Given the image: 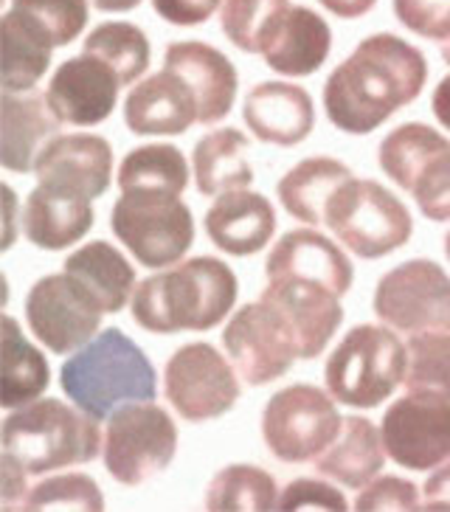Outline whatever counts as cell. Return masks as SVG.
I'll use <instances>...</instances> for the list:
<instances>
[{"label": "cell", "mask_w": 450, "mask_h": 512, "mask_svg": "<svg viewBox=\"0 0 450 512\" xmlns=\"http://www.w3.org/2000/svg\"><path fill=\"white\" fill-rule=\"evenodd\" d=\"M428 82V60L397 34H372L324 85L327 119L349 136H366L411 105Z\"/></svg>", "instance_id": "obj_1"}, {"label": "cell", "mask_w": 450, "mask_h": 512, "mask_svg": "<svg viewBox=\"0 0 450 512\" xmlns=\"http://www.w3.org/2000/svg\"><path fill=\"white\" fill-rule=\"evenodd\" d=\"M237 293V276L225 262L214 256H195L135 287L133 321L158 335L206 332L223 324L237 302Z\"/></svg>", "instance_id": "obj_2"}, {"label": "cell", "mask_w": 450, "mask_h": 512, "mask_svg": "<svg viewBox=\"0 0 450 512\" xmlns=\"http://www.w3.org/2000/svg\"><path fill=\"white\" fill-rule=\"evenodd\" d=\"M60 386L76 408L102 422L127 403L155 400L158 375L144 349L110 327L62 363Z\"/></svg>", "instance_id": "obj_3"}, {"label": "cell", "mask_w": 450, "mask_h": 512, "mask_svg": "<svg viewBox=\"0 0 450 512\" xmlns=\"http://www.w3.org/2000/svg\"><path fill=\"white\" fill-rule=\"evenodd\" d=\"M102 445L99 420L54 397L15 408L3 420V453L20 462L31 476L88 465L102 453Z\"/></svg>", "instance_id": "obj_4"}, {"label": "cell", "mask_w": 450, "mask_h": 512, "mask_svg": "<svg viewBox=\"0 0 450 512\" xmlns=\"http://www.w3.org/2000/svg\"><path fill=\"white\" fill-rule=\"evenodd\" d=\"M408 347L386 327L360 324L346 332L327 361L324 380L335 403L377 408L403 386Z\"/></svg>", "instance_id": "obj_5"}, {"label": "cell", "mask_w": 450, "mask_h": 512, "mask_svg": "<svg viewBox=\"0 0 450 512\" xmlns=\"http://www.w3.org/2000/svg\"><path fill=\"white\" fill-rule=\"evenodd\" d=\"M110 228L138 265L164 271L178 265L195 242V220L180 195L161 189L121 192Z\"/></svg>", "instance_id": "obj_6"}, {"label": "cell", "mask_w": 450, "mask_h": 512, "mask_svg": "<svg viewBox=\"0 0 450 512\" xmlns=\"http://www.w3.org/2000/svg\"><path fill=\"white\" fill-rule=\"evenodd\" d=\"M324 223L360 259L394 254L414 234V220L403 200L369 178L341 183L327 200Z\"/></svg>", "instance_id": "obj_7"}, {"label": "cell", "mask_w": 450, "mask_h": 512, "mask_svg": "<svg viewBox=\"0 0 450 512\" xmlns=\"http://www.w3.org/2000/svg\"><path fill=\"white\" fill-rule=\"evenodd\" d=\"M178 451V428L155 403H127L107 417L105 456L107 473L119 484L138 487L172 465Z\"/></svg>", "instance_id": "obj_8"}, {"label": "cell", "mask_w": 450, "mask_h": 512, "mask_svg": "<svg viewBox=\"0 0 450 512\" xmlns=\"http://www.w3.org/2000/svg\"><path fill=\"white\" fill-rule=\"evenodd\" d=\"M344 428L335 397L310 383H293L276 392L262 411V439L282 462H313Z\"/></svg>", "instance_id": "obj_9"}, {"label": "cell", "mask_w": 450, "mask_h": 512, "mask_svg": "<svg viewBox=\"0 0 450 512\" xmlns=\"http://www.w3.org/2000/svg\"><path fill=\"white\" fill-rule=\"evenodd\" d=\"M223 347L248 386H268L301 361L299 338L268 302L242 304L223 330Z\"/></svg>", "instance_id": "obj_10"}, {"label": "cell", "mask_w": 450, "mask_h": 512, "mask_svg": "<svg viewBox=\"0 0 450 512\" xmlns=\"http://www.w3.org/2000/svg\"><path fill=\"white\" fill-rule=\"evenodd\" d=\"M375 316L397 332H450V276L431 259L391 268L375 290Z\"/></svg>", "instance_id": "obj_11"}, {"label": "cell", "mask_w": 450, "mask_h": 512, "mask_svg": "<svg viewBox=\"0 0 450 512\" xmlns=\"http://www.w3.org/2000/svg\"><path fill=\"white\" fill-rule=\"evenodd\" d=\"M240 372L211 344H186L166 361L164 394L186 422L217 420L240 400Z\"/></svg>", "instance_id": "obj_12"}, {"label": "cell", "mask_w": 450, "mask_h": 512, "mask_svg": "<svg viewBox=\"0 0 450 512\" xmlns=\"http://www.w3.org/2000/svg\"><path fill=\"white\" fill-rule=\"evenodd\" d=\"M105 310L71 273H51L34 282L26 299L31 335L54 355H68L96 338Z\"/></svg>", "instance_id": "obj_13"}, {"label": "cell", "mask_w": 450, "mask_h": 512, "mask_svg": "<svg viewBox=\"0 0 450 512\" xmlns=\"http://www.w3.org/2000/svg\"><path fill=\"white\" fill-rule=\"evenodd\" d=\"M383 445L405 470H434L450 459V400L405 394L383 414Z\"/></svg>", "instance_id": "obj_14"}, {"label": "cell", "mask_w": 450, "mask_h": 512, "mask_svg": "<svg viewBox=\"0 0 450 512\" xmlns=\"http://www.w3.org/2000/svg\"><path fill=\"white\" fill-rule=\"evenodd\" d=\"M119 88V76L105 60L93 54H79L54 71L45 99L62 124L93 127L116 110Z\"/></svg>", "instance_id": "obj_15"}, {"label": "cell", "mask_w": 450, "mask_h": 512, "mask_svg": "<svg viewBox=\"0 0 450 512\" xmlns=\"http://www.w3.org/2000/svg\"><path fill=\"white\" fill-rule=\"evenodd\" d=\"M34 175L40 186L96 200L113 181V150L102 136H54L40 152Z\"/></svg>", "instance_id": "obj_16"}, {"label": "cell", "mask_w": 450, "mask_h": 512, "mask_svg": "<svg viewBox=\"0 0 450 512\" xmlns=\"http://www.w3.org/2000/svg\"><path fill=\"white\" fill-rule=\"evenodd\" d=\"M259 299L287 318L299 338L301 361L318 358L344 321L341 296L304 279H268Z\"/></svg>", "instance_id": "obj_17"}, {"label": "cell", "mask_w": 450, "mask_h": 512, "mask_svg": "<svg viewBox=\"0 0 450 512\" xmlns=\"http://www.w3.org/2000/svg\"><path fill=\"white\" fill-rule=\"evenodd\" d=\"M265 276L268 279H304L332 290L335 296H346L355 268L349 256L318 234L315 228H296L287 231L282 240L273 245V251L265 259Z\"/></svg>", "instance_id": "obj_18"}, {"label": "cell", "mask_w": 450, "mask_h": 512, "mask_svg": "<svg viewBox=\"0 0 450 512\" xmlns=\"http://www.w3.org/2000/svg\"><path fill=\"white\" fill-rule=\"evenodd\" d=\"M195 121V91L172 68L138 82L124 102V124L135 136H180Z\"/></svg>", "instance_id": "obj_19"}, {"label": "cell", "mask_w": 450, "mask_h": 512, "mask_svg": "<svg viewBox=\"0 0 450 512\" xmlns=\"http://www.w3.org/2000/svg\"><path fill=\"white\" fill-rule=\"evenodd\" d=\"M62 121L48 107L45 93L3 91L0 96V164L9 172H34L43 147L60 136Z\"/></svg>", "instance_id": "obj_20"}, {"label": "cell", "mask_w": 450, "mask_h": 512, "mask_svg": "<svg viewBox=\"0 0 450 512\" xmlns=\"http://www.w3.org/2000/svg\"><path fill=\"white\" fill-rule=\"evenodd\" d=\"M164 65L178 71L195 91L200 124H217L231 113L237 99V68L223 51L200 40L169 43Z\"/></svg>", "instance_id": "obj_21"}, {"label": "cell", "mask_w": 450, "mask_h": 512, "mask_svg": "<svg viewBox=\"0 0 450 512\" xmlns=\"http://www.w3.org/2000/svg\"><path fill=\"white\" fill-rule=\"evenodd\" d=\"M242 119L256 141L296 147L313 133L315 107L310 93L290 82H262L242 102Z\"/></svg>", "instance_id": "obj_22"}, {"label": "cell", "mask_w": 450, "mask_h": 512, "mask_svg": "<svg viewBox=\"0 0 450 512\" xmlns=\"http://www.w3.org/2000/svg\"><path fill=\"white\" fill-rule=\"evenodd\" d=\"M276 231V211L268 197L237 189L220 195L206 211L209 240L231 256H251L268 248Z\"/></svg>", "instance_id": "obj_23"}, {"label": "cell", "mask_w": 450, "mask_h": 512, "mask_svg": "<svg viewBox=\"0 0 450 512\" xmlns=\"http://www.w3.org/2000/svg\"><path fill=\"white\" fill-rule=\"evenodd\" d=\"M93 203L88 197L40 186L31 192L23 209L26 240L43 251H62L79 242L93 228Z\"/></svg>", "instance_id": "obj_24"}, {"label": "cell", "mask_w": 450, "mask_h": 512, "mask_svg": "<svg viewBox=\"0 0 450 512\" xmlns=\"http://www.w3.org/2000/svg\"><path fill=\"white\" fill-rule=\"evenodd\" d=\"M332 31L327 20L307 6H290L262 57L276 74L310 76L330 57Z\"/></svg>", "instance_id": "obj_25"}, {"label": "cell", "mask_w": 450, "mask_h": 512, "mask_svg": "<svg viewBox=\"0 0 450 512\" xmlns=\"http://www.w3.org/2000/svg\"><path fill=\"white\" fill-rule=\"evenodd\" d=\"M386 456L383 434L375 422L366 417H344L341 434L315 459V470L349 490H360L383 473Z\"/></svg>", "instance_id": "obj_26"}, {"label": "cell", "mask_w": 450, "mask_h": 512, "mask_svg": "<svg viewBox=\"0 0 450 512\" xmlns=\"http://www.w3.org/2000/svg\"><path fill=\"white\" fill-rule=\"evenodd\" d=\"M51 34L29 15L9 9L0 20V85L3 91H34L51 65Z\"/></svg>", "instance_id": "obj_27"}, {"label": "cell", "mask_w": 450, "mask_h": 512, "mask_svg": "<svg viewBox=\"0 0 450 512\" xmlns=\"http://www.w3.org/2000/svg\"><path fill=\"white\" fill-rule=\"evenodd\" d=\"M62 271L71 273L105 313H119L135 293V271L119 248L105 240L88 242L65 259Z\"/></svg>", "instance_id": "obj_28"}, {"label": "cell", "mask_w": 450, "mask_h": 512, "mask_svg": "<svg viewBox=\"0 0 450 512\" xmlns=\"http://www.w3.org/2000/svg\"><path fill=\"white\" fill-rule=\"evenodd\" d=\"M195 183L200 195L220 197L225 192L248 189L254 169L248 161V138L237 127L214 130L195 144L192 152Z\"/></svg>", "instance_id": "obj_29"}, {"label": "cell", "mask_w": 450, "mask_h": 512, "mask_svg": "<svg viewBox=\"0 0 450 512\" xmlns=\"http://www.w3.org/2000/svg\"><path fill=\"white\" fill-rule=\"evenodd\" d=\"M349 178H352L349 166L327 155H315L287 169L276 195L287 214L301 220L304 226H327L324 223L327 200Z\"/></svg>", "instance_id": "obj_30"}, {"label": "cell", "mask_w": 450, "mask_h": 512, "mask_svg": "<svg viewBox=\"0 0 450 512\" xmlns=\"http://www.w3.org/2000/svg\"><path fill=\"white\" fill-rule=\"evenodd\" d=\"M51 383V369L43 352L31 347L12 316H3V408L15 411L34 403Z\"/></svg>", "instance_id": "obj_31"}, {"label": "cell", "mask_w": 450, "mask_h": 512, "mask_svg": "<svg viewBox=\"0 0 450 512\" xmlns=\"http://www.w3.org/2000/svg\"><path fill=\"white\" fill-rule=\"evenodd\" d=\"M276 504L279 490L273 476L256 465L223 467L206 490V510L211 512H268Z\"/></svg>", "instance_id": "obj_32"}, {"label": "cell", "mask_w": 450, "mask_h": 512, "mask_svg": "<svg viewBox=\"0 0 450 512\" xmlns=\"http://www.w3.org/2000/svg\"><path fill=\"white\" fill-rule=\"evenodd\" d=\"M119 189H161L183 195L189 186V166L178 147L172 144H147L124 155L119 166Z\"/></svg>", "instance_id": "obj_33"}, {"label": "cell", "mask_w": 450, "mask_h": 512, "mask_svg": "<svg viewBox=\"0 0 450 512\" xmlns=\"http://www.w3.org/2000/svg\"><path fill=\"white\" fill-rule=\"evenodd\" d=\"M82 54H93L105 60L119 76L121 88L133 85L135 79L144 76V71L150 68V40L135 23H127V20L96 26L85 37Z\"/></svg>", "instance_id": "obj_34"}, {"label": "cell", "mask_w": 450, "mask_h": 512, "mask_svg": "<svg viewBox=\"0 0 450 512\" xmlns=\"http://www.w3.org/2000/svg\"><path fill=\"white\" fill-rule=\"evenodd\" d=\"M287 9V0H223V34L245 54H262Z\"/></svg>", "instance_id": "obj_35"}, {"label": "cell", "mask_w": 450, "mask_h": 512, "mask_svg": "<svg viewBox=\"0 0 450 512\" xmlns=\"http://www.w3.org/2000/svg\"><path fill=\"white\" fill-rule=\"evenodd\" d=\"M405 347V389L450 400V332H414Z\"/></svg>", "instance_id": "obj_36"}, {"label": "cell", "mask_w": 450, "mask_h": 512, "mask_svg": "<svg viewBox=\"0 0 450 512\" xmlns=\"http://www.w3.org/2000/svg\"><path fill=\"white\" fill-rule=\"evenodd\" d=\"M105 510V496L102 487L93 482L85 473H62L54 479L40 482L26 498L23 510Z\"/></svg>", "instance_id": "obj_37"}, {"label": "cell", "mask_w": 450, "mask_h": 512, "mask_svg": "<svg viewBox=\"0 0 450 512\" xmlns=\"http://www.w3.org/2000/svg\"><path fill=\"white\" fill-rule=\"evenodd\" d=\"M408 195L414 197L417 209L434 220L448 223L450 220V141H445L434 155L425 158V164L417 169L414 181L408 186Z\"/></svg>", "instance_id": "obj_38"}, {"label": "cell", "mask_w": 450, "mask_h": 512, "mask_svg": "<svg viewBox=\"0 0 450 512\" xmlns=\"http://www.w3.org/2000/svg\"><path fill=\"white\" fill-rule=\"evenodd\" d=\"M12 9L37 20L57 48L74 43L88 23V0H12Z\"/></svg>", "instance_id": "obj_39"}, {"label": "cell", "mask_w": 450, "mask_h": 512, "mask_svg": "<svg viewBox=\"0 0 450 512\" xmlns=\"http://www.w3.org/2000/svg\"><path fill=\"white\" fill-rule=\"evenodd\" d=\"M355 510H422L420 490H417V484L400 479V476H377L366 487H360V496L355 498Z\"/></svg>", "instance_id": "obj_40"}, {"label": "cell", "mask_w": 450, "mask_h": 512, "mask_svg": "<svg viewBox=\"0 0 450 512\" xmlns=\"http://www.w3.org/2000/svg\"><path fill=\"white\" fill-rule=\"evenodd\" d=\"M394 15L420 37L439 43L450 40V0H394Z\"/></svg>", "instance_id": "obj_41"}, {"label": "cell", "mask_w": 450, "mask_h": 512, "mask_svg": "<svg viewBox=\"0 0 450 512\" xmlns=\"http://www.w3.org/2000/svg\"><path fill=\"white\" fill-rule=\"evenodd\" d=\"M349 504L341 496L338 487L318 479H296L279 493L276 510L293 512V510H327V512H344Z\"/></svg>", "instance_id": "obj_42"}, {"label": "cell", "mask_w": 450, "mask_h": 512, "mask_svg": "<svg viewBox=\"0 0 450 512\" xmlns=\"http://www.w3.org/2000/svg\"><path fill=\"white\" fill-rule=\"evenodd\" d=\"M223 0H152L155 15L172 26H200L206 23Z\"/></svg>", "instance_id": "obj_43"}, {"label": "cell", "mask_w": 450, "mask_h": 512, "mask_svg": "<svg viewBox=\"0 0 450 512\" xmlns=\"http://www.w3.org/2000/svg\"><path fill=\"white\" fill-rule=\"evenodd\" d=\"M0 470H3V498H0V507L3 510H15V507H23L26 498H29V487H26V467L15 462L9 453H3L0 459Z\"/></svg>", "instance_id": "obj_44"}, {"label": "cell", "mask_w": 450, "mask_h": 512, "mask_svg": "<svg viewBox=\"0 0 450 512\" xmlns=\"http://www.w3.org/2000/svg\"><path fill=\"white\" fill-rule=\"evenodd\" d=\"M422 510L448 512L450 510V459L445 465L436 467V473L428 476V482L422 487Z\"/></svg>", "instance_id": "obj_45"}, {"label": "cell", "mask_w": 450, "mask_h": 512, "mask_svg": "<svg viewBox=\"0 0 450 512\" xmlns=\"http://www.w3.org/2000/svg\"><path fill=\"white\" fill-rule=\"evenodd\" d=\"M318 3H321L324 9H330L332 15L352 20V17H363L366 12H372L377 0H318Z\"/></svg>", "instance_id": "obj_46"}, {"label": "cell", "mask_w": 450, "mask_h": 512, "mask_svg": "<svg viewBox=\"0 0 450 512\" xmlns=\"http://www.w3.org/2000/svg\"><path fill=\"white\" fill-rule=\"evenodd\" d=\"M431 107H434V116L436 121L445 127L450 133V74L436 85L434 99H431Z\"/></svg>", "instance_id": "obj_47"}, {"label": "cell", "mask_w": 450, "mask_h": 512, "mask_svg": "<svg viewBox=\"0 0 450 512\" xmlns=\"http://www.w3.org/2000/svg\"><path fill=\"white\" fill-rule=\"evenodd\" d=\"M138 3H141V0H93V6H96L99 12H130Z\"/></svg>", "instance_id": "obj_48"}, {"label": "cell", "mask_w": 450, "mask_h": 512, "mask_svg": "<svg viewBox=\"0 0 450 512\" xmlns=\"http://www.w3.org/2000/svg\"><path fill=\"white\" fill-rule=\"evenodd\" d=\"M3 195H6V211H9V234H6V248L12 245V211H15V192L6 186L3 189Z\"/></svg>", "instance_id": "obj_49"}, {"label": "cell", "mask_w": 450, "mask_h": 512, "mask_svg": "<svg viewBox=\"0 0 450 512\" xmlns=\"http://www.w3.org/2000/svg\"><path fill=\"white\" fill-rule=\"evenodd\" d=\"M442 60L450 65V40H448V43H442Z\"/></svg>", "instance_id": "obj_50"}, {"label": "cell", "mask_w": 450, "mask_h": 512, "mask_svg": "<svg viewBox=\"0 0 450 512\" xmlns=\"http://www.w3.org/2000/svg\"><path fill=\"white\" fill-rule=\"evenodd\" d=\"M445 254H448L450 259V231H448V237H445Z\"/></svg>", "instance_id": "obj_51"}]
</instances>
